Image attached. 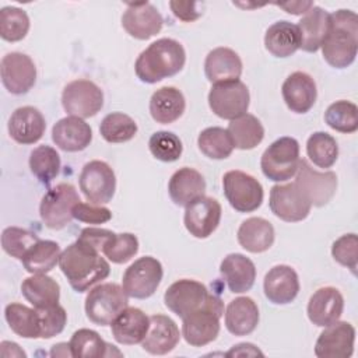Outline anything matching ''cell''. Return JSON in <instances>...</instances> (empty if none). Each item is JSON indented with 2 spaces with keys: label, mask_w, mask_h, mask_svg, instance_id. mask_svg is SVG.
I'll return each mask as SVG.
<instances>
[{
  "label": "cell",
  "mask_w": 358,
  "mask_h": 358,
  "mask_svg": "<svg viewBox=\"0 0 358 358\" xmlns=\"http://www.w3.org/2000/svg\"><path fill=\"white\" fill-rule=\"evenodd\" d=\"M295 185L308 199L310 206H326L337 189V175L333 171L319 172L313 169L306 159H301L296 171Z\"/></svg>",
  "instance_id": "5bb4252c"
},
{
  "label": "cell",
  "mask_w": 358,
  "mask_h": 358,
  "mask_svg": "<svg viewBox=\"0 0 358 358\" xmlns=\"http://www.w3.org/2000/svg\"><path fill=\"white\" fill-rule=\"evenodd\" d=\"M123 287L116 282H103L94 287L85 298V315L98 324H110L127 308L129 299Z\"/></svg>",
  "instance_id": "277c9868"
},
{
  "label": "cell",
  "mask_w": 358,
  "mask_h": 358,
  "mask_svg": "<svg viewBox=\"0 0 358 358\" xmlns=\"http://www.w3.org/2000/svg\"><path fill=\"white\" fill-rule=\"evenodd\" d=\"M59 267L77 292L88 291L110 273V266L101 256V250L80 238L62 252Z\"/></svg>",
  "instance_id": "6da1fadb"
},
{
  "label": "cell",
  "mask_w": 358,
  "mask_h": 358,
  "mask_svg": "<svg viewBox=\"0 0 358 358\" xmlns=\"http://www.w3.org/2000/svg\"><path fill=\"white\" fill-rule=\"evenodd\" d=\"M1 83L10 94H27L36 81V67L32 59L21 52L3 56L0 64Z\"/></svg>",
  "instance_id": "2e32d148"
},
{
  "label": "cell",
  "mask_w": 358,
  "mask_h": 358,
  "mask_svg": "<svg viewBox=\"0 0 358 358\" xmlns=\"http://www.w3.org/2000/svg\"><path fill=\"white\" fill-rule=\"evenodd\" d=\"M299 31V49L317 52L330 28V14L319 6H313L296 24Z\"/></svg>",
  "instance_id": "f546056e"
},
{
  "label": "cell",
  "mask_w": 358,
  "mask_h": 358,
  "mask_svg": "<svg viewBox=\"0 0 358 358\" xmlns=\"http://www.w3.org/2000/svg\"><path fill=\"white\" fill-rule=\"evenodd\" d=\"M73 218L85 224H103L112 218V213L106 207L78 201L73 207Z\"/></svg>",
  "instance_id": "816d5d0a"
},
{
  "label": "cell",
  "mask_w": 358,
  "mask_h": 358,
  "mask_svg": "<svg viewBox=\"0 0 358 358\" xmlns=\"http://www.w3.org/2000/svg\"><path fill=\"white\" fill-rule=\"evenodd\" d=\"M50 357H73L70 344H67V343L55 344L50 350Z\"/></svg>",
  "instance_id": "9f6ffc18"
},
{
  "label": "cell",
  "mask_w": 358,
  "mask_h": 358,
  "mask_svg": "<svg viewBox=\"0 0 358 358\" xmlns=\"http://www.w3.org/2000/svg\"><path fill=\"white\" fill-rule=\"evenodd\" d=\"M78 183L87 201L96 206L109 203L116 190V176L113 169L99 159L90 161L83 166Z\"/></svg>",
  "instance_id": "8fae6325"
},
{
  "label": "cell",
  "mask_w": 358,
  "mask_h": 358,
  "mask_svg": "<svg viewBox=\"0 0 358 358\" xmlns=\"http://www.w3.org/2000/svg\"><path fill=\"white\" fill-rule=\"evenodd\" d=\"M179 340V329L169 316L152 315L150 316V327L141 341V347L148 354L165 355L178 345Z\"/></svg>",
  "instance_id": "603a6c76"
},
{
  "label": "cell",
  "mask_w": 358,
  "mask_h": 358,
  "mask_svg": "<svg viewBox=\"0 0 358 358\" xmlns=\"http://www.w3.org/2000/svg\"><path fill=\"white\" fill-rule=\"evenodd\" d=\"M164 25L159 11L148 1L127 3V8L122 15V27L124 31L140 41L155 36Z\"/></svg>",
  "instance_id": "e0dca14e"
},
{
  "label": "cell",
  "mask_w": 358,
  "mask_h": 358,
  "mask_svg": "<svg viewBox=\"0 0 358 358\" xmlns=\"http://www.w3.org/2000/svg\"><path fill=\"white\" fill-rule=\"evenodd\" d=\"M197 144L200 151L211 159H225L235 148L228 130L218 126L204 129L197 137Z\"/></svg>",
  "instance_id": "ab89813d"
},
{
  "label": "cell",
  "mask_w": 358,
  "mask_h": 358,
  "mask_svg": "<svg viewBox=\"0 0 358 358\" xmlns=\"http://www.w3.org/2000/svg\"><path fill=\"white\" fill-rule=\"evenodd\" d=\"M81 201L71 183H57L49 189L41 200L39 215L50 229H63L73 220V207Z\"/></svg>",
  "instance_id": "52a82bcc"
},
{
  "label": "cell",
  "mask_w": 358,
  "mask_h": 358,
  "mask_svg": "<svg viewBox=\"0 0 358 358\" xmlns=\"http://www.w3.org/2000/svg\"><path fill=\"white\" fill-rule=\"evenodd\" d=\"M299 144L294 137H280L263 152L260 168L264 176L273 182L291 179L299 165Z\"/></svg>",
  "instance_id": "8992f818"
},
{
  "label": "cell",
  "mask_w": 358,
  "mask_h": 358,
  "mask_svg": "<svg viewBox=\"0 0 358 358\" xmlns=\"http://www.w3.org/2000/svg\"><path fill=\"white\" fill-rule=\"evenodd\" d=\"M221 213V204L215 199L201 196L186 207L183 222L190 235L204 239L220 225Z\"/></svg>",
  "instance_id": "d6986e66"
},
{
  "label": "cell",
  "mask_w": 358,
  "mask_h": 358,
  "mask_svg": "<svg viewBox=\"0 0 358 358\" xmlns=\"http://www.w3.org/2000/svg\"><path fill=\"white\" fill-rule=\"evenodd\" d=\"M45 129V117L34 106L17 108L8 120V134L18 144H34L39 141Z\"/></svg>",
  "instance_id": "cb8c5ba5"
},
{
  "label": "cell",
  "mask_w": 358,
  "mask_h": 358,
  "mask_svg": "<svg viewBox=\"0 0 358 358\" xmlns=\"http://www.w3.org/2000/svg\"><path fill=\"white\" fill-rule=\"evenodd\" d=\"M224 315V303L214 298L201 309L182 319V336L193 347H203L214 341L220 333V319Z\"/></svg>",
  "instance_id": "5b68a950"
},
{
  "label": "cell",
  "mask_w": 358,
  "mask_h": 358,
  "mask_svg": "<svg viewBox=\"0 0 358 358\" xmlns=\"http://www.w3.org/2000/svg\"><path fill=\"white\" fill-rule=\"evenodd\" d=\"M186 62V52L180 42L161 38L144 49L134 64L136 76L147 84L159 83L178 74Z\"/></svg>",
  "instance_id": "7a4b0ae2"
},
{
  "label": "cell",
  "mask_w": 358,
  "mask_h": 358,
  "mask_svg": "<svg viewBox=\"0 0 358 358\" xmlns=\"http://www.w3.org/2000/svg\"><path fill=\"white\" fill-rule=\"evenodd\" d=\"M29 31V17L18 7L7 6L0 10V36L7 42H18Z\"/></svg>",
  "instance_id": "f6af8a7d"
},
{
  "label": "cell",
  "mask_w": 358,
  "mask_h": 358,
  "mask_svg": "<svg viewBox=\"0 0 358 358\" xmlns=\"http://www.w3.org/2000/svg\"><path fill=\"white\" fill-rule=\"evenodd\" d=\"M204 73L211 84L235 81L242 74V60L235 50L220 46L206 56Z\"/></svg>",
  "instance_id": "484cf974"
},
{
  "label": "cell",
  "mask_w": 358,
  "mask_h": 358,
  "mask_svg": "<svg viewBox=\"0 0 358 358\" xmlns=\"http://www.w3.org/2000/svg\"><path fill=\"white\" fill-rule=\"evenodd\" d=\"M306 154L313 165L331 168L338 157V145L333 136L326 131H315L306 141Z\"/></svg>",
  "instance_id": "b9f144b4"
},
{
  "label": "cell",
  "mask_w": 358,
  "mask_h": 358,
  "mask_svg": "<svg viewBox=\"0 0 358 358\" xmlns=\"http://www.w3.org/2000/svg\"><path fill=\"white\" fill-rule=\"evenodd\" d=\"M274 228L262 217H250L238 228L239 245L250 253H263L274 243Z\"/></svg>",
  "instance_id": "1f68e13d"
},
{
  "label": "cell",
  "mask_w": 358,
  "mask_h": 358,
  "mask_svg": "<svg viewBox=\"0 0 358 358\" xmlns=\"http://www.w3.org/2000/svg\"><path fill=\"white\" fill-rule=\"evenodd\" d=\"M280 8L285 10L289 14L299 15V14H306L315 4L313 1H287V3H275Z\"/></svg>",
  "instance_id": "db71d44e"
},
{
  "label": "cell",
  "mask_w": 358,
  "mask_h": 358,
  "mask_svg": "<svg viewBox=\"0 0 358 358\" xmlns=\"http://www.w3.org/2000/svg\"><path fill=\"white\" fill-rule=\"evenodd\" d=\"M266 49L275 57H288L299 49L298 27L289 21L271 24L264 35Z\"/></svg>",
  "instance_id": "e575fe53"
},
{
  "label": "cell",
  "mask_w": 358,
  "mask_h": 358,
  "mask_svg": "<svg viewBox=\"0 0 358 358\" xmlns=\"http://www.w3.org/2000/svg\"><path fill=\"white\" fill-rule=\"evenodd\" d=\"M69 344L71 354L76 358H101L113 354L122 355L115 345L105 343L101 336L91 329H80L74 331Z\"/></svg>",
  "instance_id": "d590c367"
},
{
  "label": "cell",
  "mask_w": 358,
  "mask_h": 358,
  "mask_svg": "<svg viewBox=\"0 0 358 358\" xmlns=\"http://www.w3.org/2000/svg\"><path fill=\"white\" fill-rule=\"evenodd\" d=\"M148 148L154 158L162 162H175L180 158L183 145L180 138L172 131H155L148 140Z\"/></svg>",
  "instance_id": "7dc6e473"
},
{
  "label": "cell",
  "mask_w": 358,
  "mask_h": 358,
  "mask_svg": "<svg viewBox=\"0 0 358 358\" xmlns=\"http://www.w3.org/2000/svg\"><path fill=\"white\" fill-rule=\"evenodd\" d=\"M355 329L348 322H334L319 334L315 355L319 358H350L354 352Z\"/></svg>",
  "instance_id": "ac0fdd59"
},
{
  "label": "cell",
  "mask_w": 358,
  "mask_h": 358,
  "mask_svg": "<svg viewBox=\"0 0 358 358\" xmlns=\"http://www.w3.org/2000/svg\"><path fill=\"white\" fill-rule=\"evenodd\" d=\"M10 344H11V348H8L10 345L7 344V341H3V343L0 344V347H6V348H8V352H6L3 357H27V354L20 348V345H18V344L11 343V341H10Z\"/></svg>",
  "instance_id": "6f0895ef"
},
{
  "label": "cell",
  "mask_w": 358,
  "mask_h": 358,
  "mask_svg": "<svg viewBox=\"0 0 358 358\" xmlns=\"http://www.w3.org/2000/svg\"><path fill=\"white\" fill-rule=\"evenodd\" d=\"M320 48L331 67L345 69L352 64L358 49V15L351 10L330 14V28Z\"/></svg>",
  "instance_id": "3957f363"
},
{
  "label": "cell",
  "mask_w": 358,
  "mask_h": 358,
  "mask_svg": "<svg viewBox=\"0 0 358 358\" xmlns=\"http://www.w3.org/2000/svg\"><path fill=\"white\" fill-rule=\"evenodd\" d=\"M168 192L171 200L176 206L187 207L190 203L204 196L206 180L199 171L183 166L171 176Z\"/></svg>",
  "instance_id": "4316f807"
},
{
  "label": "cell",
  "mask_w": 358,
  "mask_h": 358,
  "mask_svg": "<svg viewBox=\"0 0 358 358\" xmlns=\"http://www.w3.org/2000/svg\"><path fill=\"white\" fill-rule=\"evenodd\" d=\"M324 122L336 131L354 133L358 129V108L345 99L336 101L326 109Z\"/></svg>",
  "instance_id": "ee69618b"
},
{
  "label": "cell",
  "mask_w": 358,
  "mask_h": 358,
  "mask_svg": "<svg viewBox=\"0 0 358 358\" xmlns=\"http://www.w3.org/2000/svg\"><path fill=\"white\" fill-rule=\"evenodd\" d=\"M228 357L231 355H235V357H245V355H263V352L253 344L250 343H242V344H238V345H234V348H231L228 352H227Z\"/></svg>",
  "instance_id": "11a10c76"
},
{
  "label": "cell",
  "mask_w": 358,
  "mask_h": 358,
  "mask_svg": "<svg viewBox=\"0 0 358 358\" xmlns=\"http://www.w3.org/2000/svg\"><path fill=\"white\" fill-rule=\"evenodd\" d=\"M333 259L357 274L358 267V238L355 234H345L336 239L331 246Z\"/></svg>",
  "instance_id": "681fc988"
},
{
  "label": "cell",
  "mask_w": 358,
  "mask_h": 358,
  "mask_svg": "<svg viewBox=\"0 0 358 358\" xmlns=\"http://www.w3.org/2000/svg\"><path fill=\"white\" fill-rule=\"evenodd\" d=\"M138 252V239L130 232L112 234L105 245L102 246V253L112 263L123 264L134 257Z\"/></svg>",
  "instance_id": "bcb514c9"
},
{
  "label": "cell",
  "mask_w": 358,
  "mask_h": 358,
  "mask_svg": "<svg viewBox=\"0 0 358 358\" xmlns=\"http://www.w3.org/2000/svg\"><path fill=\"white\" fill-rule=\"evenodd\" d=\"M220 273L234 294L249 291L256 280L255 263L242 253H229L220 264Z\"/></svg>",
  "instance_id": "83f0119b"
},
{
  "label": "cell",
  "mask_w": 358,
  "mask_h": 358,
  "mask_svg": "<svg viewBox=\"0 0 358 358\" xmlns=\"http://www.w3.org/2000/svg\"><path fill=\"white\" fill-rule=\"evenodd\" d=\"M39 241L38 235L20 228V227H7L1 234V248L3 250L15 259H22L27 252Z\"/></svg>",
  "instance_id": "c3c4849f"
},
{
  "label": "cell",
  "mask_w": 358,
  "mask_h": 358,
  "mask_svg": "<svg viewBox=\"0 0 358 358\" xmlns=\"http://www.w3.org/2000/svg\"><path fill=\"white\" fill-rule=\"evenodd\" d=\"M29 168L34 176L48 186L60 172V155L50 145H39L29 154Z\"/></svg>",
  "instance_id": "60d3db41"
},
{
  "label": "cell",
  "mask_w": 358,
  "mask_h": 358,
  "mask_svg": "<svg viewBox=\"0 0 358 358\" xmlns=\"http://www.w3.org/2000/svg\"><path fill=\"white\" fill-rule=\"evenodd\" d=\"M39 313L41 323V337L39 338H52L60 334L64 330L67 323V313L63 306L59 303L45 309H36Z\"/></svg>",
  "instance_id": "f907efd6"
},
{
  "label": "cell",
  "mask_w": 358,
  "mask_h": 358,
  "mask_svg": "<svg viewBox=\"0 0 358 358\" xmlns=\"http://www.w3.org/2000/svg\"><path fill=\"white\" fill-rule=\"evenodd\" d=\"M200 4L196 1H171L169 7L175 17L185 22H190L197 20L203 11H200L197 7Z\"/></svg>",
  "instance_id": "f5cc1de1"
},
{
  "label": "cell",
  "mask_w": 358,
  "mask_h": 358,
  "mask_svg": "<svg viewBox=\"0 0 358 358\" xmlns=\"http://www.w3.org/2000/svg\"><path fill=\"white\" fill-rule=\"evenodd\" d=\"M4 317L10 329L20 337L24 338H39L41 337V323L39 313L34 308H28L22 303L13 302L4 309Z\"/></svg>",
  "instance_id": "74e56055"
},
{
  "label": "cell",
  "mask_w": 358,
  "mask_h": 358,
  "mask_svg": "<svg viewBox=\"0 0 358 358\" xmlns=\"http://www.w3.org/2000/svg\"><path fill=\"white\" fill-rule=\"evenodd\" d=\"M21 294L35 309H45L59 303L60 287L46 274H32L22 281Z\"/></svg>",
  "instance_id": "836d02e7"
},
{
  "label": "cell",
  "mask_w": 358,
  "mask_h": 358,
  "mask_svg": "<svg viewBox=\"0 0 358 358\" xmlns=\"http://www.w3.org/2000/svg\"><path fill=\"white\" fill-rule=\"evenodd\" d=\"M162 264L152 256H144L131 263L124 274L122 287L127 296L136 299L150 298L161 284Z\"/></svg>",
  "instance_id": "9c48e42d"
},
{
  "label": "cell",
  "mask_w": 358,
  "mask_h": 358,
  "mask_svg": "<svg viewBox=\"0 0 358 358\" xmlns=\"http://www.w3.org/2000/svg\"><path fill=\"white\" fill-rule=\"evenodd\" d=\"M344 310V298L334 287H322L316 289L309 298L306 313L309 320L319 326L326 327L337 322Z\"/></svg>",
  "instance_id": "44dd1931"
},
{
  "label": "cell",
  "mask_w": 358,
  "mask_h": 358,
  "mask_svg": "<svg viewBox=\"0 0 358 358\" xmlns=\"http://www.w3.org/2000/svg\"><path fill=\"white\" fill-rule=\"evenodd\" d=\"M185 108V96L175 87H162L150 98V113L157 123H173L183 115Z\"/></svg>",
  "instance_id": "d6a6232c"
},
{
  "label": "cell",
  "mask_w": 358,
  "mask_h": 358,
  "mask_svg": "<svg viewBox=\"0 0 358 358\" xmlns=\"http://www.w3.org/2000/svg\"><path fill=\"white\" fill-rule=\"evenodd\" d=\"M249 90L241 80L213 84L208 92L210 109L221 119L234 120L248 112Z\"/></svg>",
  "instance_id": "7c38bea8"
},
{
  "label": "cell",
  "mask_w": 358,
  "mask_h": 358,
  "mask_svg": "<svg viewBox=\"0 0 358 358\" xmlns=\"http://www.w3.org/2000/svg\"><path fill=\"white\" fill-rule=\"evenodd\" d=\"M60 246L55 241L39 239L21 259L24 268L31 274H46L59 263Z\"/></svg>",
  "instance_id": "8d00e7d4"
},
{
  "label": "cell",
  "mask_w": 358,
  "mask_h": 358,
  "mask_svg": "<svg viewBox=\"0 0 358 358\" xmlns=\"http://www.w3.org/2000/svg\"><path fill=\"white\" fill-rule=\"evenodd\" d=\"M213 298L204 284L189 278L175 281L164 294L165 306L180 319L204 308Z\"/></svg>",
  "instance_id": "30bf717a"
},
{
  "label": "cell",
  "mask_w": 358,
  "mask_h": 358,
  "mask_svg": "<svg viewBox=\"0 0 358 358\" xmlns=\"http://www.w3.org/2000/svg\"><path fill=\"white\" fill-rule=\"evenodd\" d=\"M224 194L239 213H252L263 203V186L252 175L242 171H228L222 176Z\"/></svg>",
  "instance_id": "ba28073f"
},
{
  "label": "cell",
  "mask_w": 358,
  "mask_h": 358,
  "mask_svg": "<svg viewBox=\"0 0 358 358\" xmlns=\"http://www.w3.org/2000/svg\"><path fill=\"white\" fill-rule=\"evenodd\" d=\"M150 327V317L138 308H126L110 323L113 338L123 345L140 344Z\"/></svg>",
  "instance_id": "f1b7e54d"
},
{
  "label": "cell",
  "mask_w": 358,
  "mask_h": 358,
  "mask_svg": "<svg viewBox=\"0 0 358 358\" xmlns=\"http://www.w3.org/2000/svg\"><path fill=\"white\" fill-rule=\"evenodd\" d=\"M99 133L108 143H126L136 136L137 123L126 113L112 112L102 119Z\"/></svg>",
  "instance_id": "7bdbcfd3"
},
{
  "label": "cell",
  "mask_w": 358,
  "mask_h": 358,
  "mask_svg": "<svg viewBox=\"0 0 358 358\" xmlns=\"http://www.w3.org/2000/svg\"><path fill=\"white\" fill-rule=\"evenodd\" d=\"M268 206L271 213L285 222H299L305 220L312 207L294 182L273 186Z\"/></svg>",
  "instance_id": "9a60e30c"
},
{
  "label": "cell",
  "mask_w": 358,
  "mask_h": 358,
  "mask_svg": "<svg viewBox=\"0 0 358 358\" xmlns=\"http://www.w3.org/2000/svg\"><path fill=\"white\" fill-rule=\"evenodd\" d=\"M259 308L249 296L232 299L225 309V327L234 336H248L259 324Z\"/></svg>",
  "instance_id": "4dcf8cb0"
},
{
  "label": "cell",
  "mask_w": 358,
  "mask_h": 358,
  "mask_svg": "<svg viewBox=\"0 0 358 358\" xmlns=\"http://www.w3.org/2000/svg\"><path fill=\"white\" fill-rule=\"evenodd\" d=\"M52 140L60 150L77 152L90 145L92 130L81 117L67 116L55 123L52 129Z\"/></svg>",
  "instance_id": "d4e9b609"
},
{
  "label": "cell",
  "mask_w": 358,
  "mask_h": 358,
  "mask_svg": "<svg viewBox=\"0 0 358 358\" xmlns=\"http://www.w3.org/2000/svg\"><path fill=\"white\" fill-rule=\"evenodd\" d=\"M62 105L70 116L92 117L103 106V92L90 80H74L63 88Z\"/></svg>",
  "instance_id": "4fadbf2b"
},
{
  "label": "cell",
  "mask_w": 358,
  "mask_h": 358,
  "mask_svg": "<svg viewBox=\"0 0 358 358\" xmlns=\"http://www.w3.org/2000/svg\"><path fill=\"white\" fill-rule=\"evenodd\" d=\"M263 289L266 298L274 305L291 303L299 292L296 271L287 264L271 267L264 275Z\"/></svg>",
  "instance_id": "ffe728a7"
},
{
  "label": "cell",
  "mask_w": 358,
  "mask_h": 358,
  "mask_svg": "<svg viewBox=\"0 0 358 358\" xmlns=\"http://www.w3.org/2000/svg\"><path fill=\"white\" fill-rule=\"evenodd\" d=\"M281 94L291 112L306 113L316 102V83L308 73L295 71L282 83Z\"/></svg>",
  "instance_id": "7402d4cb"
},
{
  "label": "cell",
  "mask_w": 358,
  "mask_h": 358,
  "mask_svg": "<svg viewBox=\"0 0 358 358\" xmlns=\"http://www.w3.org/2000/svg\"><path fill=\"white\" fill-rule=\"evenodd\" d=\"M227 130L231 134L234 147L239 150H252L259 145L264 137L263 124L250 113H245L231 120Z\"/></svg>",
  "instance_id": "f35d334b"
}]
</instances>
